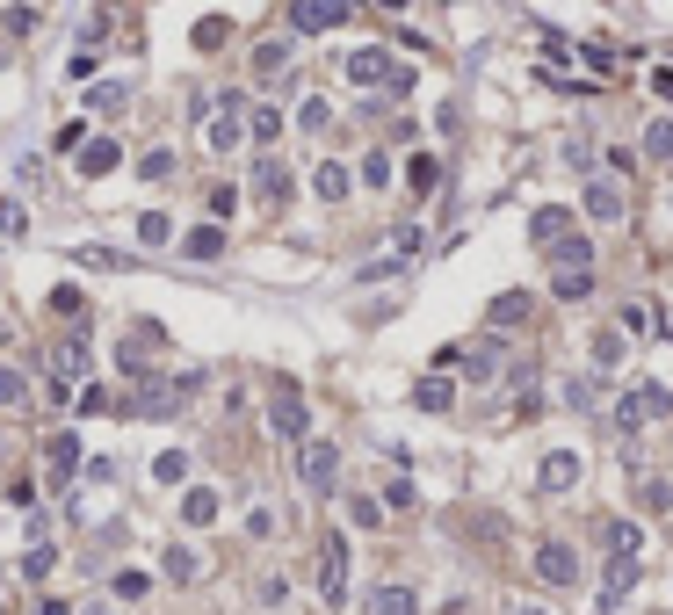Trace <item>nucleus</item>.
Segmentation results:
<instances>
[{
	"instance_id": "obj_1",
	"label": "nucleus",
	"mask_w": 673,
	"mask_h": 615,
	"mask_svg": "<svg viewBox=\"0 0 673 615\" xmlns=\"http://www.w3.org/2000/svg\"><path fill=\"white\" fill-rule=\"evenodd\" d=\"M666 413H673V391L666 384H630L616 398V427H630V435H637V427H652V420H666Z\"/></svg>"
},
{
	"instance_id": "obj_2",
	"label": "nucleus",
	"mask_w": 673,
	"mask_h": 615,
	"mask_svg": "<svg viewBox=\"0 0 673 615\" xmlns=\"http://www.w3.org/2000/svg\"><path fill=\"white\" fill-rule=\"evenodd\" d=\"M268 427H275L283 442H304V427H312V420H304V398H297L290 377H275V384H268Z\"/></svg>"
},
{
	"instance_id": "obj_3",
	"label": "nucleus",
	"mask_w": 673,
	"mask_h": 615,
	"mask_svg": "<svg viewBox=\"0 0 673 615\" xmlns=\"http://www.w3.org/2000/svg\"><path fill=\"white\" fill-rule=\"evenodd\" d=\"M319 594L341 608L348 601V536H326L319 543Z\"/></svg>"
},
{
	"instance_id": "obj_4",
	"label": "nucleus",
	"mask_w": 673,
	"mask_h": 615,
	"mask_svg": "<svg viewBox=\"0 0 673 615\" xmlns=\"http://www.w3.org/2000/svg\"><path fill=\"white\" fill-rule=\"evenodd\" d=\"M348 15H355V0H297V8H290V29H297V37H319V29L348 22Z\"/></svg>"
},
{
	"instance_id": "obj_5",
	"label": "nucleus",
	"mask_w": 673,
	"mask_h": 615,
	"mask_svg": "<svg viewBox=\"0 0 673 615\" xmlns=\"http://www.w3.org/2000/svg\"><path fill=\"white\" fill-rule=\"evenodd\" d=\"M297 471H304V485H312V492H333V478H341V449H333V442H304Z\"/></svg>"
},
{
	"instance_id": "obj_6",
	"label": "nucleus",
	"mask_w": 673,
	"mask_h": 615,
	"mask_svg": "<svg viewBox=\"0 0 673 615\" xmlns=\"http://www.w3.org/2000/svg\"><path fill=\"white\" fill-rule=\"evenodd\" d=\"M536 572L550 579V587H572V579H579V550L572 543H543L536 550Z\"/></svg>"
},
{
	"instance_id": "obj_7",
	"label": "nucleus",
	"mask_w": 673,
	"mask_h": 615,
	"mask_svg": "<svg viewBox=\"0 0 673 615\" xmlns=\"http://www.w3.org/2000/svg\"><path fill=\"white\" fill-rule=\"evenodd\" d=\"M391 73H399V66H391L384 51H355V58H348V80H355V87H377V80L391 87Z\"/></svg>"
},
{
	"instance_id": "obj_8",
	"label": "nucleus",
	"mask_w": 673,
	"mask_h": 615,
	"mask_svg": "<svg viewBox=\"0 0 673 615\" xmlns=\"http://www.w3.org/2000/svg\"><path fill=\"white\" fill-rule=\"evenodd\" d=\"M181 254H189V261H218V254H225V232H218V225L181 232Z\"/></svg>"
},
{
	"instance_id": "obj_9",
	"label": "nucleus",
	"mask_w": 673,
	"mask_h": 615,
	"mask_svg": "<svg viewBox=\"0 0 673 615\" xmlns=\"http://www.w3.org/2000/svg\"><path fill=\"white\" fill-rule=\"evenodd\" d=\"M254 189H261V203H283V196H290V167H283V160H261V167H254Z\"/></svg>"
},
{
	"instance_id": "obj_10",
	"label": "nucleus",
	"mask_w": 673,
	"mask_h": 615,
	"mask_svg": "<svg viewBox=\"0 0 673 615\" xmlns=\"http://www.w3.org/2000/svg\"><path fill=\"white\" fill-rule=\"evenodd\" d=\"M44 456H51V485H66V478H73V464H80V442H73V435H51V442H44Z\"/></svg>"
},
{
	"instance_id": "obj_11",
	"label": "nucleus",
	"mask_w": 673,
	"mask_h": 615,
	"mask_svg": "<svg viewBox=\"0 0 673 615\" xmlns=\"http://www.w3.org/2000/svg\"><path fill=\"white\" fill-rule=\"evenodd\" d=\"M543 485H550V492H572V485H579V456H572V449L543 456Z\"/></svg>"
},
{
	"instance_id": "obj_12",
	"label": "nucleus",
	"mask_w": 673,
	"mask_h": 615,
	"mask_svg": "<svg viewBox=\"0 0 673 615\" xmlns=\"http://www.w3.org/2000/svg\"><path fill=\"white\" fill-rule=\"evenodd\" d=\"M181 521H189V529H210V521H218V492H210V485H196L189 500H181Z\"/></svg>"
},
{
	"instance_id": "obj_13",
	"label": "nucleus",
	"mask_w": 673,
	"mask_h": 615,
	"mask_svg": "<svg viewBox=\"0 0 673 615\" xmlns=\"http://www.w3.org/2000/svg\"><path fill=\"white\" fill-rule=\"evenodd\" d=\"M116 160H124V145H116V138H95V145H87V152H80V174H87V181H95V174H109Z\"/></svg>"
},
{
	"instance_id": "obj_14",
	"label": "nucleus",
	"mask_w": 673,
	"mask_h": 615,
	"mask_svg": "<svg viewBox=\"0 0 673 615\" xmlns=\"http://www.w3.org/2000/svg\"><path fill=\"white\" fill-rule=\"evenodd\" d=\"M587 218H623V189H616V181H594V189H587Z\"/></svg>"
},
{
	"instance_id": "obj_15",
	"label": "nucleus",
	"mask_w": 673,
	"mask_h": 615,
	"mask_svg": "<svg viewBox=\"0 0 673 615\" xmlns=\"http://www.w3.org/2000/svg\"><path fill=\"white\" fill-rule=\"evenodd\" d=\"M449 398H456L449 377H420V384H413V406H420V413H449Z\"/></svg>"
},
{
	"instance_id": "obj_16",
	"label": "nucleus",
	"mask_w": 673,
	"mask_h": 615,
	"mask_svg": "<svg viewBox=\"0 0 673 615\" xmlns=\"http://www.w3.org/2000/svg\"><path fill=\"white\" fill-rule=\"evenodd\" d=\"M239 145V95H225V116L210 123V152H232Z\"/></svg>"
},
{
	"instance_id": "obj_17",
	"label": "nucleus",
	"mask_w": 673,
	"mask_h": 615,
	"mask_svg": "<svg viewBox=\"0 0 673 615\" xmlns=\"http://www.w3.org/2000/svg\"><path fill=\"white\" fill-rule=\"evenodd\" d=\"M283 66H290V37H275V44L254 51V73H261V80H283Z\"/></svg>"
},
{
	"instance_id": "obj_18",
	"label": "nucleus",
	"mask_w": 673,
	"mask_h": 615,
	"mask_svg": "<svg viewBox=\"0 0 673 615\" xmlns=\"http://www.w3.org/2000/svg\"><path fill=\"white\" fill-rule=\"evenodd\" d=\"M312 189H319V203H341V196H348V167H341V160H326V167L312 174Z\"/></svg>"
},
{
	"instance_id": "obj_19",
	"label": "nucleus",
	"mask_w": 673,
	"mask_h": 615,
	"mask_svg": "<svg viewBox=\"0 0 673 615\" xmlns=\"http://www.w3.org/2000/svg\"><path fill=\"white\" fill-rule=\"evenodd\" d=\"M51 312H58V319H66V326L80 333V326H87V297H80V290H51Z\"/></svg>"
},
{
	"instance_id": "obj_20",
	"label": "nucleus",
	"mask_w": 673,
	"mask_h": 615,
	"mask_svg": "<svg viewBox=\"0 0 673 615\" xmlns=\"http://www.w3.org/2000/svg\"><path fill=\"white\" fill-rule=\"evenodd\" d=\"M630 579H637V558H616V565H608V594H601V608H616V601L630 594Z\"/></svg>"
},
{
	"instance_id": "obj_21",
	"label": "nucleus",
	"mask_w": 673,
	"mask_h": 615,
	"mask_svg": "<svg viewBox=\"0 0 673 615\" xmlns=\"http://www.w3.org/2000/svg\"><path fill=\"white\" fill-rule=\"evenodd\" d=\"M608 558H637V521H608Z\"/></svg>"
},
{
	"instance_id": "obj_22",
	"label": "nucleus",
	"mask_w": 673,
	"mask_h": 615,
	"mask_svg": "<svg viewBox=\"0 0 673 615\" xmlns=\"http://www.w3.org/2000/svg\"><path fill=\"white\" fill-rule=\"evenodd\" d=\"M196 572H203V558H196L189 543H174V550H167V579H181V587H189Z\"/></svg>"
},
{
	"instance_id": "obj_23",
	"label": "nucleus",
	"mask_w": 673,
	"mask_h": 615,
	"mask_svg": "<svg viewBox=\"0 0 673 615\" xmlns=\"http://www.w3.org/2000/svg\"><path fill=\"white\" fill-rule=\"evenodd\" d=\"M370 615H420V601L406 594V587H377V608Z\"/></svg>"
},
{
	"instance_id": "obj_24",
	"label": "nucleus",
	"mask_w": 673,
	"mask_h": 615,
	"mask_svg": "<svg viewBox=\"0 0 673 615\" xmlns=\"http://www.w3.org/2000/svg\"><path fill=\"white\" fill-rule=\"evenodd\" d=\"M522 319H529V297H522V290H507V297L493 304V333H500V326H522Z\"/></svg>"
},
{
	"instance_id": "obj_25",
	"label": "nucleus",
	"mask_w": 673,
	"mask_h": 615,
	"mask_svg": "<svg viewBox=\"0 0 673 615\" xmlns=\"http://www.w3.org/2000/svg\"><path fill=\"white\" fill-rule=\"evenodd\" d=\"M558 297H587L594 290V268H558V283H550Z\"/></svg>"
},
{
	"instance_id": "obj_26",
	"label": "nucleus",
	"mask_w": 673,
	"mask_h": 615,
	"mask_svg": "<svg viewBox=\"0 0 673 615\" xmlns=\"http://www.w3.org/2000/svg\"><path fill=\"white\" fill-rule=\"evenodd\" d=\"M138 239H145V246H167V239H174L167 210H145V218H138Z\"/></svg>"
},
{
	"instance_id": "obj_27",
	"label": "nucleus",
	"mask_w": 673,
	"mask_h": 615,
	"mask_svg": "<svg viewBox=\"0 0 673 615\" xmlns=\"http://www.w3.org/2000/svg\"><path fill=\"white\" fill-rule=\"evenodd\" d=\"M645 152H652V160H673V116H659L645 131Z\"/></svg>"
},
{
	"instance_id": "obj_28",
	"label": "nucleus",
	"mask_w": 673,
	"mask_h": 615,
	"mask_svg": "<svg viewBox=\"0 0 673 615\" xmlns=\"http://www.w3.org/2000/svg\"><path fill=\"white\" fill-rule=\"evenodd\" d=\"M138 174H145V181H167V174H174V152H167V145H152L145 160H138Z\"/></svg>"
},
{
	"instance_id": "obj_29",
	"label": "nucleus",
	"mask_w": 673,
	"mask_h": 615,
	"mask_svg": "<svg viewBox=\"0 0 673 615\" xmlns=\"http://www.w3.org/2000/svg\"><path fill=\"white\" fill-rule=\"evenodd\" d=\"M572 225H565V210H536V239L550 246V239H565Z\"/></svg>"
},
{
	"instance_id": "obj_30",
	"label": "nucleus",
	"mask_w": 673,
	"mask_h": 615,
	"mask_svg": "<svg viewBox=\"0 0 673 615\" xmlns=\"http://www.w3.org/2000/svg\"><path fill=\"white\" fill-rule=\"evenodd\" d=\"M29 384H22V369H0V406H22Z\"/></svg>"
},
{
	"instance_id": "obj_31",
	"label": "nucleus",
	"mask_w": 673,
	"mask_h": 615,
	"mask_svg": "<svg viewBox=\"0 0 673 615\" xmlns=\"http://www.w3.org/2000/svg\"><path fill=\"white\" fill-rule=\"evenodd\" d=\"M0 29H8V37H29V29H37V8H8V15H0Z\"/></svg>"
},
{
	"instance_id": "obj_32",
	"label": "nucleus",
	"mask_w": 673,
	"mask_h": 615,
	"mask_svg": "<svg viewBox=\"0 0 673 615\" xmlns=\"http://www.w3.org/2000/svg\"><path fill=\"white\" fill-rule=\"evenodd\" d=\"M254 138L275 145V138H283V116H275V109H254Z\"/></svg>"
},
{
	"instance_id": "obj_33",
	"label": "nucleus",
	"mask_w": 673,
	"mask_h": 615,
	"mask_svg": "<svg viewBox=\"0 0 673 615\" xmlns=\"http://www.w3.org/2000/svg\"><path fill=\"white\" fill-rule=\"evenodd\" d=\"M297 123H304V131H326L333 109H326V102H304V109H297Z\"/></svg>"
},
{
	"instance_id": "obj_34",
	"label": "nucleus",
	"mask_w": 673,
	"mask_h": 615,
	"mask_svg": "<svg viewBox=\"0 0 673 615\" xmlns=\"http://www.w3.org/2000/svg\"><path fill=\"white\" fill-rule=\"evenodd\" d=\"M22 225H29L22 210H15V203H0V239H22Z\"/></svg>"
},
{
	"instance_id": "obj_35",
	"label": "nucleus",
	"mask_w": 673,
	"mask_h": 615,
	"mask_svg": "<svg viewBox=\"0 0 673 615\" xmlns=\"http://www.w3.org/2000/svg\"><path fill=\"white\" fill-rule=\"evenodd\" d=\"M348 514L362 521V529H377V521H384V507H377V500H348Z\"/></svg>"
},
{
	"instance_id": "obj_36",
	"label": "nucleus",
	"mask_w": 673,
	"mask_h": 615,
	"mask_svg": "<svg viewBox=\"0 0 673 615\" xmlns=\"http://www.w3.org/2000/svg\"><path fill=\"white\" fill-rule=\"evenodd\" d=\"M522 615H543V608H522Z\"/></svg>"
},
{
	"instance_id": "obj_37",
	"label": "nucleus",
	"mask_w": 673,
	"mask_h": 615,
	"mask_svg": "<svg viewBox=\"0 0 673 615\" xmlns=\"http://www.w3.org/2000/svg\"><path fill=\"white\" fill-rule=\"evenodd\" d=\"M0 66H8V51H0Z\"/></svg>"
},
{
	"instance_id": "obj_38",
	"label": "nucleus",
	"mask_w": 673,
	"mask_h": 615,
	"mask_svg": "<svg viewBox=\"0 0 673 615\" xmlns=\"http://www.w3.org/2000/svg\"><path fill=\"white\" fill-rule=\"evenodd\" d=\"M0 615H8V608H0Z\"/></svg>"
}]
</instances>
